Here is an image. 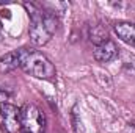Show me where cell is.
<instances>
[{
	"mask_svg": "<svg viewBox=\"0 0 135 133\" xmlns=\"http://www.w3.org/2000/svg\"><path fill=\"white\" fill-rule=\"evenodd\" d=\"M28 11L30 16V28H28V34L30 39L35 45H46L52 36L57 32L58 27V21L55 17L54 13H44L41 11L36 5L33 3H25L24 5Z\"/></svg>",
	"mask_w": 135,
	"mask_h": 133,
	"instance_id": "1",
	"label": "cell"
},
{
	"mask_svg": "<svg viewBox=\"0 0 135 133\" xmlns=\"http://www.w3.org/2000/svg\"><path fill=\"white\" fill-rule=\"evenodd\" d=\"M21 69L35 78L52 80L57 74V69L52 61L41 52L33 49H17Z\"/></svg>",
	"mask_w": 135,
	"mask_h": 133,
	"instance_id": "2",
	"label": "cell"
},
{
	"mask_svg": "<svg viewBox=\"0 0 135 133\" xmlns=\"http://www.w3.org/2000/svg\"><path fill=\"white\" fill-rule=\"evenodd\" d=\"M21 119H22V130L25 133L44 132L46 117H44L42 111L33 103H25L21 108Z\"/></svg>",
	"mask_w": 135,
	"mask_h": 133,
	"instance_id": "3",
	"label": "cell"
},
{
	"mask_svg": "<svg viewBox=\"0 0 135 133\" xmlns=\"http://www.w3.org/2000/svg\"><path fill=\"white\" fill-rule=\"evenodd\" d=\"M0 117L3 122V129L8 133H21L22 132V119L21 110L13 103H2Z\"/></svg>",
	"mask_w": 135,
	"mask_h": 133,
	"instance_id": "4",
	"label": "cell"
},
{
	"mask_svg": "<svg viewBox=\"0 0 135 133\" xmlns=\"http://www.w3.org/2000/svg\"><path fill=\"white\" fill-rule=\"evenodd\" d=\"M119 53V49L118 45L112 41V39H107L105 42H102L99 45L94 47V52H93V57L98 63H108L112 60H115Z\"/></svg>",
	"mask_w": 135,
	"mask_h": 133,
	"instance_id": "5",
	"label": "cell"
},
{
	"mask_svg": "<svg viewBox=\"0 0 135 133\" xmlns=\"http://www.w3.org/2000/svg\"><path fill=\"white\" fill-rule=\"evenodd\" d=\"M113 30L123 42L135 47V24H132V22H116Z\"/></svg>",
	"mask_w": 135,
	"mask_h": 133,
	"instance_id": "6",
	"label": "cell"
},
{
	"mask_svg": "<svg viewBox=\"0 0 135 133\" xmlns=\"http://www.w3.org/2000/svg\"><path fill=\"white\" fill-rule=\"evenodd\" d=\"M17 67H21L17 50L8 52L3 57H0V74H9V72L16 70Z\"/></svg>",
	"mask_w": 135,
	"mask_h": 133,
	"instance_id": "7",
	"label": "cell"
},
{
	"mask_svg": "<svg viewBox=\"0 0 135 133\" xmlns=\"http://www.w3.org/2000/svg\"><path fill=\"white\" fill-rule=\"evenodd\" d=\"M90 39H91V42L99 45V44L105 42L108 39V33H107V30L102 25H93L91 30H90Z\"/></svg>",
	"mask_w": 135,
	"mask_h": 133,
	"instance_id": "8",
	"label": "cell"
},
{
	"mask_svg": "<svg viewBox=\"0 0 135 133\" xmlns=\"http://www.w3.org/2000/svg\"><path fill=\"white\" fill-rule=\"evenodd\" d=\"M71 121H72V124H74V130H75V133H85L83 132V127H82V119L79 117V113H77V106L72 108Z\"/></svg>",
	"mask_w": 135,
	"mask_h": 133,
	"instance_id": "9",
	"label": "cell"
},
{
	"mask_svg": "<svg viewBox=\"0 0 135 133\" xmlns=\"http://www.w3.org/2000/svg\"><path fill=\"white\" fill-rule=\"evenodd\" d=\"M8 99H9V94L0 89V103H8V102H6Z\"/></svg>",
	"mask_w": 135,
	"mask_h": 133,
	"instance_id": "10",
	"label": "cell"
},
{
	"mask_svg": "<svg viewBox=\"0 0 135 133\" xmlns=\"http://www.w3.org/2000/svg\"><path fill=\"white\" fill-rule=\"evenodd\" d=\"M24 133H25V132H24Z\"/></svg>",
	"mask_w": 135,
	"mask_h": 133,
	"instance_id": "11",
	"label": "cell"
}]
</instances>
